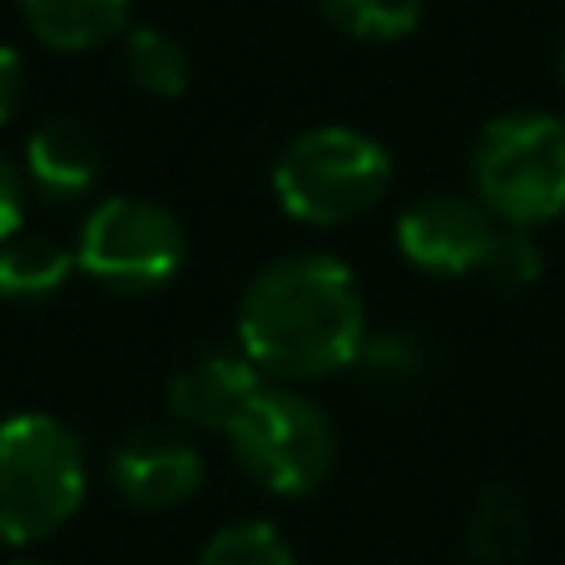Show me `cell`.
Segmentation results:
<instances>
[{
	"mask_svg": "<svg viewBox=\"0 0 565 565\" xmlns=\"http://www.w3.org/2000/svg\"><path fill=\"white\" fill-rule=\"evenodd\" d=\"M501 218L477 194H422L397 218V248L412 268L437 278H481Z\"/></svg>",
	"mask_w": 565,
	"mask_h": 565,
	"instance_id": "52a82bcc",
	"label": "cell"
},
{
	"mask_svg": "<svg viewBox=\"0 0 565 565\" xmlns=\"http://www.w3.org/2000/svg\"><path fill=\"white\" fill-rule=\"evenodd\" d=\"M79 268L115 292H154L189 258L184 224L154 199H105L79 228Z\"/></svg>",
	"mask_w": 565,
	"mask_h": 565,
	"instance_id": "8992f818",
	"label": "cell"
},
{
	"mask_svg": "<svg viewBox=\"0 0 565 565\" xmlns=\"http://www.w3.org/2000/svg\"><path fill=\"white\" fill-rule=\"evenodd\" d=\"M392 184V154L348 125H318L298 135L274 164L282 214L308 228H338L382 204Z\"/></svg>",
	"mask_w": 565,
	"mask_h": 565,
	"instance_id": "3957f363",
	"label": "cell"
},
{
	"mask_svg": "<svg viewBox=\"0 0 565 565\" xmlns=\"http://www.w3.org/2000/svg\"><path fill=\"white\" fill-rule=\"evenodd\" d=\"M20 218H25V174L0 154V244L20 234Z\"/></svg>",
	"mask_w": 565,
	"mask_h": 565,
	"instance_id": "d6986e66",
	"label": "cell"
},
{
	"mask_svg": "<svg viewBox=\"0 0 565 565\" xmlns=\"http://www.w3.org/2000/svg\"><path fill=\"white\" fill-rule=\"evenodd\" d=\"M531 551V511L516 487L497 481L477 497L467 521V556L477 565H521Z\"/></svg>",
	"mask_w": 565,
	"mask_h": 565,
	"instance_id": "7c38bea8",
	"label": "cell"
},
{
	"mask_svg": "<svg viewBox=\"0 0 565 565\" xmlns=\"http://www.w3.org/2000/svg\"><path fill=\"white\" fill-rule=\"evenodd\" d=\"M352 367L367 382H377V387H412V382L427 372V352H422V342L407 338V332H367V342H362Z\"/></svg>",
	"mask_w": 565,
	"mask_h": 565,
	"instance_id": "e0dca14e",
	"label": "cell"
},
{
	"mask_svg": "<svg viewBox=\"0 0 565 565\" xmlns=\"http://www.w3.org/2000/svg\"><path fill=\"white\" fill-rule=\"evenodd\" d=\"M238 467L274 497H308L322 487L338 457L332 417L292 387H264L228 427Z\"/></svg>",
	"mask_w": 565,
	"mask_h": 565,
	"instance_id": "5b68a950",
	"label": "cell"
},
{
	"mask_svg": "<svg viewBox=\"0 0 565 565\" xmlns=\"http://www.w3.org/2000/svg\"><path fill=\"white\" fill-rule=\"evenodd\" d=\"M99 169H105V149H99L95 129L79 125V119H45L25 139V179L50 204L85 199L95 189Z\"/></svg>",
	"mask_w": 565,
	"mask_h": 565,
	"instance_id": "30bf717a",
	"label": "cell"
},
{
	"mask_svg": "<svg viewBox=\"0 0 565 565\" xmlns=\"http://www.w3.org/2000/svg\"><path fill=\"white\" fill-rule=\"evenodd\" d=\"M10 565H45V561H10Z\"/></svg>",
	"mask_w": 565,
	"mask_h": 565,
	"instance_id": "44dd1931",
	"label": "cell"
},
{
	"mask_svg": "<svg viewBox=\"0 0 565 565\" xmlns=\"http://www.w3.org/2000/svg\"><path fill=\"white\" fill-rule=\"evenodd\" d=\"M199 565H292V546L268 521H234L209 536Z\"/></svg>",
	"mask_w": 565,
	"mask_h": 565,
	"instance_id": "2e32d148",
	"label": "cell"
},
{
	"mask_svg": "<svg viewBox=\"0 0 565 565\" xmlns=\"http://www.w3.org/2000/svg\"><path fill=\"white\" fill-rule=\"evenodd\" d=\"M75 264L79 258L45 234L6 238V244H0V298H15V302L50 298V292H60V282L70 278Z\"/></svg>",
	"mask_w": 565,
	"mask_h": 565,
	"instance_id": "4fadbf2b",
	"label": "cell"
},
{
	"mask_svg": "<svg viewBox=\"0 0 565 565\" xmlns=\"http://www.w3.org/2000/svg\"><path fill=\"white\" fill-rule=\"evenodd\" d=\"M322 15L352 40H402L417 30L422 20V0H318Z\"/></svg>",
	"mask_w": 565,
	"mask_h": 565,
	"instance_id": "9a60e30c",
	"label": "cell"
},
{
	"mask_svg": "<svg viewBox=\"0 0 565 565\" xmlns=\"http://www.w3.org/2000/svg\"><path fill=\"white\" fill-rule=\"evenodd\" d=\"M20 99H25V60L15 45H0V125H10Z\"/></svg>",
	"mask_w": 565,
	"mask_h": 565,
	"instance_id": "ffe728a7",
	"label": "cell"
},
{
	"mask_svg": "<svg viewBox=\"0 0 565 565\" xmlns=\"http://www.w3.org/2000/svg\"><path fill=\"white\" fill-rule=\"evenodd\" d=\"M471 189L516 228H536L565 214V119L541 109L497 115L471 145Z\"/></svg>",
	"mask_w": 565,
	"mask_h": 565,
	"instance_id": "277c9868",
	"label": "cell"
},
{
	"mask_svg": "<svg viewBox=\"0 0 565 565\" xmlns=\"http://www.w3.org/2000/svg\"><path fill=\"white\" fill-rule=\"evenodd\" d=\"M85 501V447L65 422L20 412L0 422V541L35 546Z\"/></svg>",
	"mask_w": 565,
	"mask_h": 565,
	"instance_id": "7a4b0ae2",
	"label": "cell"
},
{
	"mask_svg": "<svg viewBox=\"0 0 565 565\" xmlns=\"http://www.w3.org/2000/svg\"><path fill=\"white\" fill-rule=\"evenodd\" d=\"M561 79H565V45H561Z\"/></svg>",
	"mask_w": 565,
	"mask_h": 565,
	"instance_id": "7402d4cb",
	"label": "cell"
},
{
	"mask_svg": "<svg viewBox=\"0 0 565 565\" xmlns=\"http://www.w3.org/2000/svg\"><path fill=\"white\" fill-rule=\"evenodd\" d=\"M115 491L139 511H174L204 481V457L184 437L169 431H135L109 461Z\"/></svg>",
	"mask_w": 565,
	"mask_h": 565,
	"instance_id": "ba28073f",
	"label": "cell"
},
{
	"mask_svg": "<svg viewBox=\"0 0 565 565\" xmlns=\"http://www.w3.org/2000/svg\"><path fill=\"white\" fill-rule=\"evenodd\" d=\"M25 30L50 50H95L129 20V0H20Z\"/></svg>",
	"mask_w": 565,
	"mask_h": 565,
	"instance_id": "8fae6325",
	"label": "cell"
},
{
	"mask_svg": "<svg viewBox=\"0 0 565 565\" xmlns=\"http://www.w3.org/2000/svg\"><path fill=\"white\" fill-rule=\"evenodd\" d=\"M125 75L135 79L145 95L154 99H179L189 89V75H194V65H189V50L179 45L169 30H129L125 35Z\"/></svg>",
	"mask_w": 565,
	"mask_h": 565,
	"instance_id": "5bb4252c",
	"label": "cell"
},
{
	"mask_svg": "<svg viewBox=\"0 0 565 565\" xmlns=\"http://www.w3.org/2000/svg\"><path fill=\"white\" fill-rule=\"evenodd\" d=\"M264 392V372L244 352H199L169 382V412L184 427L224 431L244 417V407Z\"/></svg>",
	"mask_w": 565,
	"mask_h": 565,
	"instance_id": "9c48e42d",
	"label": "cell"
},
{
	"mask_svg": "<svg viewBox=\"0 0 565 565\" xmlns=\"http://www.w3.org/2000/svg\"><path fill=\"white\" fill-rule=\"evenodd\" d=\"M367 308L358 278L332 254L274 258L238 302V352L288 382L328 377L358 362Z\"/></svg>",
	"mask_w": 565,
	"mask_h": 565,
	"instance_id": "6da1fadb",
	"label": "cell"
},
{
	"mask_svg": "<svg viewBox=\"0 0 565 565\" xmlns=\"http://www.w3.org/2000/svg\"><path fill=\"white\" fill-rule=\"evenodd\" d=\"M481 278L497 282L501 292L531 288V282L541 278V248H536V238H531V228L501 224L497 248H491V258H487V268H481Z\"/></svg>",
	"mask_w": 565,
	"mask_h": 565,
	"instance_id": "ac0fdd59",
	"label": "cell"
}]
</instances>
